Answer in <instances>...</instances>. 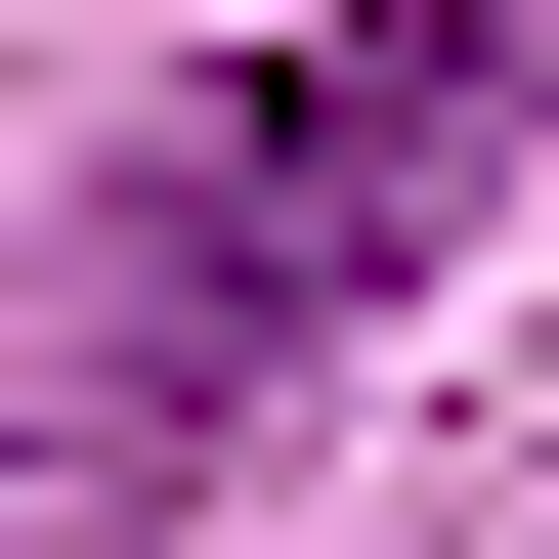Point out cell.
<instances>
[{"instance_id": "6da1fadb", "label": "cell", "mask_w": 559, "mask_h": 559, "mask_svg": "<svg viewBox=\"0 0 559 559\" xmlns=\"http://www.w3.org/2000/svg\"><path fill=\"white\" fill-rule=\"evenodd\" d=\"M516 86H559L516 0H345V44L173 86V173H130V388H259V345H388V301L474 259Z\"/></svg>"}]
</instances>
